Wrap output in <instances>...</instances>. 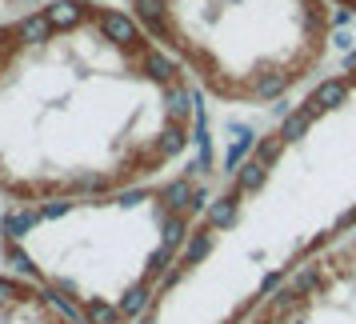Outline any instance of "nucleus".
I'll return each instance as SVG.
<instances>
[{
    "instance_id": "f257e3e1",
    "label": "nucleus",
    "mask_w": 356,
    "mask_h": 324,
    "mask_svg": "<svg viewBox=\"0 0 356 324\" xmlns=\"http://www.w3.org/2000/svg\"><path fill=\"white\" fill-rule=\"evenodd\" d=\"M196 136L193 76L124 13L52 4L0 29V196L148 188Z\"/></svg>"
},
{
    "instance_id": "f03ea898",
    "label": "nucleus",
    "mask_w": 356,
    "mask_h": 324,
    "mask_svg": "<svg viewBox=\"0 0 356 324\" xmlns=\"http://www.w3.org/2000/svg\"><path fill=\"white\" fill-rule=\"evenodd\" d=\"M356 225V72L328 81L236 168L140 324H241L280 276Z\"/></svg>"
},
{
    "instance_id": "7ed1b4c3",
    "label": "nucleus",
    "mask_w": 356,
    "mask_h": 324,
    "mask_svg": "<svg viewBox=\"0 0 356 324\" xmlns=\"http://www.w3.org/2000/svg\"><path fill=\"white\" fill-rule=\"evenodd\" d=\"M193 180L65 204H20L0 228L8 273L29 276L81 324H140L204 216Z\"/></svg>"
},
{
    "instance_id": "20e7f679",
    "label": "nucleus",
    "mask_w": 356,
    "mask_h": 324,
    "mask_svg": "<svg viewBox=\"0 0 356 324\" xmlns=\"http://www.w3.org/2000/svg\"><path fill=\"white\" fill-rule=\"evenodd\" d=\"M241 324H356V225L289 268Z\"/></svg>"
},
{
    "instance_id": "39448f33",
    "label": "nucleus",
    "mask_w": 356,
    "mask_h": 324,
    "mask_svg": "<svg viewBox=\"0 0 356 324\" xmlns=\"http://www.w3.org/2000/svg\"><path fill=\"white\" fill-rule=\"evenodd\" d=\"M0 324H81L65 305L20 273H0Z\"/></svg>"
}]
</instances>
